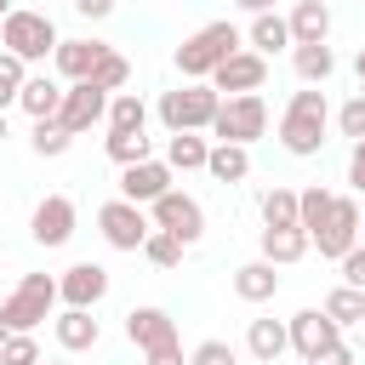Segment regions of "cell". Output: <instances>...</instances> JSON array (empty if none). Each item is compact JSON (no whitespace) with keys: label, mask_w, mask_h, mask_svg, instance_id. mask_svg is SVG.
Wrapping results in <instances>:
<instances>
[{"label":"cell","mask_w":365,"mask_h":365,"mask_svg":"<svg viewBox=\"0 0 365 365\" xmlns=\"http://www.w3.org/2000/svg\"><path fill=\"white\" fill-rule=\"evenodd\" d=\"M297 222V188H268L262 194V228H291Z\"/></svg>","instance_id":"obj_35"},{"label":"cell","mask_w":365,"mask_h":365,"mask_svg":"<svg viewBox=\"0 0 365 365\" xmlns=\"http://www.w3.org/2000/svg\"><path fill=\"white\" fill-rule=\"evenodd\" d=\"M143 365H188V359H182V342H165V348H148Z\"/></svg>","instance_id":"obj_42"},{"label":"cell","mask_w":365,"mask_h":365,"mask_svg":"<svg viewBox=\"0 0 365 365\" xmlns=\"http://www.w3.org/2000/svg\"><path fill=\"white\" fill-rule=\"evenodd\" d=\"M285 336H291V348H297L302 359H314V354H325L331 342H342V325H336L325 308H302V314L285 319Z\"/></svg>","instance_id":"obj_15"},{"label":"cell","mask_w":365,"mask_h":365,"mask_svg":"<svg viewBox=\"0 0 365 365\" xmlns=\"http://www.w3.org/2000/svg\"><path fill=\"white\" fill-rule=\"evenodd\" d=\"M148 222H154V228H165V234H171V240H182V245H200V240H205V205H200L194 194H182L177 182L148 205Z\"/></svg>","instance_id":"obj_7"},{"label":"cell","mask_w":365,"mask_h":365,"mask_svg":"<svg viewBox=\"0 0 365 365\" xmlns=\"http://www.w3.org/2000/svg\"><path fill=\"white\" fill-rule=\"evenodd\" d=\"M234 6H240V11H251V17H257V11H274V0H234Z\"/></svg>","instance_id":"obj_45"},{"label":"cell","mask_w":365,"mask_h":365,"mask_svg":"<svg viewBox=\"0 0 365 365\" xmlns=\"http://www.w3.org/2000/svg\"><path fill=\"white\" fill-rule=\"evenodd\" d=\"M336 268H342V285L365 291V240H359L354 251H342V257H336Z\"/></svg>","instance_id":"obj_40"},{"label":"cell","mask_w":365,"mask_h":365,"mask_svg":"<svg viewBox=\"0 0 365 365\" xmlns=\"http://www.w3.org/2000/svg\"><path fill=\"white\" fill-rule=\"evenodd\" d=\"M114 6H120V0H74V11H80L86 23H103V17H114Z\"/></svg>","instance_id":"obj_43"},{"label":"cell","mask_w":365,"mask_h":365,"mask_svg":"<svg viewBox=\"0 0 365 365\" xmlns=\"http://www.w3.org/2000/svg\"><path fill=\"white\" fill-rule=\"evenodd\" d=\"M103 154H108L114 165H137V160H148V154H154V137H148V131H114V125H108Z\"/></svg>","instance_id":"obj_29"},{"label":"cell","mask_w":365,"mask_h":365,"mask_svg":"<svg viewBox=\"0 0 365 365\" xmlns=\"http://www.w3.org/2000/svg\"><path fill=\"white\" fill-rule=\"evenodd\" d=\"M57 103H63V80L29 68V80H23V91H17V108H23L29 120H57Z\"/></svg>","instance_id":"obj_19"},{"label":"cell","mask_w":365,"mask_h":365,"mask_svg":"<svg viewBox=\"0 0 365 365\" xmlns=\"http://www.w3.org/2000/svg\"><path fill=\"white\" fill-rule=\"evenodd\" d=\"M6 137H11V125H6V108H0V143H6Z\"/></svg>","instance_id":"obj_47"},{"label":"cell","mask_w":365,"mask_h":365,"mask_svg":"<svg viewBox=\"0 0 365 365\" xmlns=\"http://www.w3.org/2000/svg\"><path fill=\"white\" fill-rule=\"evenodd\" d=\"M245 348H251V359H257V365H274V359L291 348L285 319H251V325H245Z\"/></svg>","instance_id":"obj_25"},{"label":"cell","mask_w":365,"mask_h":365,"mask_svg":"<svg viewBox=\"0 0 365 365\" xmlns=\"http://www.w3.org/2000/svg\"><path fill=\"white\" fill-rule=\"evenodd\" d=\"M103 125H114V131H148V103H143L137 91H108Z\"/></svg>","instance_id":"obj_28"},{"label":"cell","mask_w":365,"mask_h":365,"mask_svg":"<svg viewBox=\"0 0 365 365\" xmlns=\"http://www.w3.org/2000/svg\"><path fill=\"white\" fill-rule=\"evenodd\" d=\"M274 291H279V268L268 257H251V262L234 268V297L240 302H274Z\"/></svg>","instance_id":"obj_20"},{"label":"cell","mask_w":365,"mask_h":365,"mask_svg":"<svg viewBox=\"0 0 365 365\" xmlns=\"http://www.w3.org/2000/svg\"><path fill=\"white\" fill-rule=\"evenodd\" d=\"M108 46L103 40H86V34H74V40H57V51H51V74L68 86V80H86L91 68H97V57H103Z\"/></svg>","instance_id":"obj_18"},{"label":"cell","mask_w":365,"mask_h":365,"mask_svg":"<svg viewBox=\"0 0 365 365\" xmlns=\"http://www.w3.org/2000/svg\"><path fill=\"white\" fill-rule=\"evenodd\" d=\"M217 91H211V80H182V86H171V91H160V125L165 131H211V114H217Z\"/></svg>","instance_id":"obj_5"},{"label":"cell","mask_w":365,"mask_h":365,"mask_svg":"<svg viewBox=\"0 0 365 365\" xmlns=\"http://www.w3.org/2000/svg\"><path fill=\"white\" fill-rule=\"evenodd\" d=\"M68 143H74V137H68L57 120H34V131H29V148H34L40 160H63V154H68Z\"/></svg>","instance_id":"obj_33"},{"label":"cell","mask_w":365,"mask_h":365,"mask_svg":"<svg viewBox=\"0 0 365 365\" xmlns=\"http://www.w3.org/2000/svg\"><path fill=\"white\" fill-rule=\"evenodd\" d=\"M314 251V240L291 222V228H262V257L274 262V268H291V262H302Z\"/></svg>","instance_id":"obj_23"},{"label":"cell","mask_w":365,"mask_h":365,"mask_svg":"<svg viewBox=\"0 0 365 365\" xmlns=\"http://www.w3.org/2000/svg\"><path fill=\"white\" fill-rule=\"evenodd\" d=\"M331 200H336V194H331L325 182H308V188H297V228H302V234H314V228L325 222Z\"/></svg>","instance_id":"obj_30"},{"label":"cell","mask_w":365,"mask_h":365,"mask_svg":"<svg viewBox=\"0 0 365 365\" xmlns=\"http://www.w3.org/2000/svg\"><path fill=\"white\" fill-rule=\"evenodd\" d=\"M205 154H211V143H205L200 131H171L160 160H165L171 171H205Z\"/></svg>","instance_id":"obj_27"},{"label":"cell","mask_w":365,"mask_h":365,"mask_svg":"<svg viewBox=\"0 0 365 365\" xmlns=\"http://www.w3.org/2000/svg\"><path fill=\"white\" fill-rule=\"evenodd\" d=\"M171 182H177V171H171L160 154H148V160H137V165H120V200H131V205H154Z\"/></svg>","instance_id":"obj_13"},{"label":"cell","mask_w":365,"mask_h":365,"mask_svg":"<svg viewBox=\"0 0 365 365\" xmlns=\"http://www.w3.org/2000/svg\"><path fill=\"white\" fill-rule=\"evenodd\" d=\"M336 131H342L348 143H359V137H365V91H354V97L336 108Z\"/></svg>","instance_id":"obj_38"},{"label":"cell","mask_w":365,"mask_h":365,"mask_svg":"<svg viewBox=\"0 0 365 365\" xmlns=\"http://www.w3.org/2000/svg\"><path fill=\"white\" fill-rule=\"evenodd\" d=\"M86 80H91V86H103V91H125V80H131V63H125V57H120V51L108 46V51L97 57V68L86 74Z\"/></svg>","instance_id":"obj_34"},{"label":"cell","mask_w":365,"mask_h":365,"mask_svg":"<svg viewBox=\"0 0 365 365\" xmlns=\"http://www.w3.org/2000/svg\"><path fill=\"white\" fill-rule=\"evenodd\" d=\"M245 40H251V51H262V57L291 51V23H285L279 11H257V17H251V29H245Z\"/></svg>","instance_id":"obj_26"},{"label":"cell","mask_w":365,"mask_h":365,"mask_svg":"<svg viewBox=\"0 0 365 365\" xmlns=\"http://www.w3.org/2000/svg\"><path fill=\"white\" fill-rule=\"evenodd\" d=\"M6 11H11V0H0V17H6Z\"/></svg>","instance_id":"obj_49"},{"label":"cell","mask_w":365,"mask_h":365,"mask_svg":"<svg viewBox=\"0 0 365 365\" xmlns=\"http://www.w3.org/2000/svg\"><path fill=\"white\" fill-rule=\"evenodd\" d=\"M268 131V103H262V91H240V97H222L217 103V114H211V137L217 143H257Z\"/></svg>","instance_id":"obj_6"},{"label":"cell","mask_w":365,"mask_h":365,"mask_svg":"<svg viewBox=\"0 0 365 365\" xmlns=\"http://www.w3.org/2000/svg\"><path fill=\"white\" fill-rule=\"evenodd\" d=\"M103 114H108V91H103V86H91V80H68V86H63L57 125H63L68 137H80V131L103 125Z\"/></svg>","instance_id":"obj_10"},{"label":"cell","mask_w":365,"mask_h":365,"mask_svg":"<svg viewBox=\"0 0 365 365\" xmlns=\"http://www.w3.org/2000/svg\"><path fill=\"white\" fill-rule=\"evenodd\" d=\"M359 240H365V205H359Z\"/></svg>","instance_id":"obj_48"},{"label":"cell","mask_w":365,"mask_h":365,"mask_svg":"<svg viewBox=\"0 0 365 365\" xmlns=\"http://www.w3.org/2000/svg\"><path fill=\"white\" fill-rule=\"evenodd\" d=\"M0 365H40V342H34V331H6V342H0Z\"/></svg>","instance_id":"obj_36"},{"label":"cell","mask_w":365,"mask_h":365,"mask_svg":"<svg viewBox=\"0 0 365 365\" xmlns=\"http://www.w3.org/2000/svg\"><path fill=\"white\" fill-rule=\"evenodd\" d=\"M205 177H211V182H245V177H251V148H245V143H211Z\"/></svg>","instance_id":"obj_22"},{"label":"cell","mask_w":365,"mask_h":365,"mask_svg":"<svg viewBox=\"0 0 365 365\" xmlns=\"http://www.w3.org/2000/svg\"><path fill=\"white\" fill-rule=\"evenodd\" d=\"M188 365H240V354H234V342H222V336H205V342H194Z\"/></svg>","instance_id":"obj_39"},{"label":"cell","mask_w":365,"mask_h":365,"mask_svg":"<svg viewBox=\"0 0 365 365\" xmlns=\"http://www.w3.org/2000/svg\"><path fill=\"white\" fill-rule=\"evenodd\" d=\"M148 205H131V200H103L97 205V234H103V245L108 251H143V240H148Z\"/></svg>","instance_id":"obj_8"},{"label":"cell","mask_w":365,"mask_h":365,"mask_svg":"<svg viewBox=\"0 0 365 365\" xmlns=\"http://www.w3.org/2000/svg\"><path fill=\"white\" fill-rule=\"evenodd\" d=\"M0 342H6V325H0Z\"/></svg>","instance_id":"obj_50"},{"label":"cell","mask_w":365,"mask_h":365,"mask_svg":"<svg viewBox=\"0 0 365 365\" xmlns=\"http://www.w3.org/2000/svg\"><path fill=\"white\" fill-rule=\"evenodd\" d=\"M348 188H354V194H365V137L348 148Z\"/></svg>","instance_id":"obj_41"},{"label":"cell","mask_w":365,"mask_h":365,"mask_svg":"<svg viewBox=\"0 0 365 365\" xmlns=\"http://www.w3.org/2000/svg\"><path fill=\"white\" fill-rule=\"evenodd\" d=\"M57 23L46 17V11H34V6H11L6 17H0V51H11V57H23L29 68L34 63H46L51 51H57Z\"/></svg>","instance_id":"obj_2"},{"label":"cell","mask_w":365,"mask_h":365,"mask_svg":"<svg viewBox=\"0 0 365 365\" xmlns=\"http://www.w3.org/2000/svg\"><path fill=\"white\" fill-rule=\"evenodd\" d=\"M291 68H297L302 86H325V80L336 74V51H331L325 40H314V46H291Z\"/></svg>","instance_id":"obj_24"},{"label":"cell","mask_w":365,"mask_h":365,"mask_svg":"<svg viewBox=\"0 0 365 365\" xmlns=\"http://www.w3.org/2000/svg\"><path fill=\"white\" fill-rule=\"evenodd\" d=\"M291 23V46H314V40H331V6L325 0H297L285 11Z\"/></svg>","instance_id":"obj_21"},{"label":"cell","mask_w":365,"mask_h":365,"mask_svg":"<svg viewBox=\"0 0 365 365\" xmlns=\"http://www.w3.org/2000/svg\"><path fill=\"white\" fill-rule=\"evenodd\" d=\"M240 46H245V34H240L228 17H217V23L194 29V34L177 46V74H182V80H211V68H217L228 51H240Z\"/></svg>","instance_id":"obj_3"},{"label":"cell","mask_w":365,"mask_h":365,"mask_svg":"<svg viewBox=\"0 0 365 365\" xmlns=\"http://www.w3.org/2000/svg\"><path fill=\"white\" fill-rule=\"evenodd\" d=\"M319 308H325L336 325H365V291H354V285H336Z\"/></svg>","instance_id":"obj_32"},{"label":"cell","mask_w":365,"mask_h":365,"mask_svg":"<svg viewBox=\"0 0 365 365\" xmlns=\"http://www.w3.org/2000/svg\"><path fill=\"white\" fill-rule=\"evenodd\" d=\"M23 80H29V63H23V57H11V51H0V108H11V103H17Z\"/></svg>","instance_id":"obj_37"},{"label":"cell","mask_w":365,"mask_h":365,"mask_svg":"<svg viewBox=\"0 0 365 365\" xmlns=\"http://www.w3.org/2000/svg\"><path fill=\"white\" fill-rule=\"evenodd\" d=\"M74 222H80L74 200H68V194H46V200L34 205V217H29V234H34V245L57 251V245H68V240H74Z\"/></svg>","instance_id":"obj_12"},{"label":"cell","mask_w":365,"mask_h":365,"mask_svg":"<svg viewBox=\"0 0 365 365\" xmlns=\"http://www.w3.org/2000/svg\"><path fill=\"white\" fill-rule=\"evenodd\" d=\"M182 251H188L182 240H171L165 228H148V240H143V251H137V257H148L154 268H165V274H171V268H182Z\"/></svg>","instance_id":"obj_31"},{"label":"cell","mask_w":365,"mask_h":365,"mask_svg":"<svg viewBox=\"0 0 365 365\" xmlns=\"http://www.w3.org/2000/svg\"><path fill=\"white\" fill-rule=\"evenodd\" d=\"M308 240H314V251H319L325 262H336L342 251H354V245H359V200H354V194H336L331 211H325V222H319Z\"/></svg>","instance_id":"obj_9"},{"label":"cell","mask_w":365,"mask_h":365,"mask_svg":"<svg viewBox=\"0 0 365 365\" xmlns=\"http://www.w3.org/2000/svg\"><path fill=\"white\" fill-rule=\"evenodd\" d=\"M308 365H359V359H354V348H348V342H331V348H325V354H314Z\"/></svg>","instance_id":"obj_44"},{"label":"cell","mask_w":365,"mask_h":365,"mask_svg":"<svg viewBox=\"0 0 365 365\" xmlns=\"http://www.w3.org/2000/svg\"><path fill=\"white\" fill-rule=\"evenodd\" d=\"M325 125H331L325 91H319V86H302V91H291V103H285V114H279V148H285L291 160H314V154L325 148Z\"/></svg>","instance_id":"obj_1"},{"label":"cell","mask_w":365,"mask_h":365,"mask_svg":"<svg viewBox=\"0 0 365 365\" xmlns=\"http://www.w3.org/2000/svg\"><path fill=\"white\" fill-rule=\"evenodd\" d=\"M51 336H57L63 354H86V348L103 342V325H97L91 308H57V314H51Z\"/></svg>","instance_id":"obj_17"},{"label":"cell","mask_w":365,"mask_h":365,"mask_svg":"<svg viewBox=\"0 0 365 365\" xmlns=\"http://www.w3.org/2000/svg\"><path fill=\"white\" fill-rule=\"evenodd\" d=\"M262 80H268V57L262 51H251V46H240V51H228L217 68H211V91L217 97H240V91H262Z\"/></svg>","instance_id":"obj_11"},{"label":"cell","mask_w":365,"mask_h":365,"mask_svg":"<svg viewBox=\"0 0 365 365\" xmlns=\"http://www.w3.org/2000/svg\"><path fill=\"white\" fill-rule=\"evenodd\" d=\"M125 342H131L137 354H148V348H165V342H177V319H171L165 308L143 302V308H131V314H125Z\"/></svg>","instance_id":"obj_16"},{"label":"cell","mask_w":365,"mask_h":365,"mask_svg":"<svg viewBox=\"0 0 365 365\" xmlns=\"http://www.w3.org/2000/svg\"><path fill=\"white\" fill-rule=\"evenodd\" d=\"M108 297V268L103 262H68L57 274V302L63 308H97Z\"/></svg>","instance_id":"obj_14"},{"label":"cell","mask_w":365,"mask_h":365,"mask_svg":"<svg viewBox=\"0 0 365 365\" xmlns=\"http://www.w3.org/2000/svg\"><path fill=\"white\" fill-rule=\"evenodd\" d=\"M57 314V274H23L0 297V325L6 331H34L40 319Z\"/></svg>","instance_id":"obj_4"},{"label":"cell","mask_w":365,"mask_h":365,"mask_svg":"<svg viewBox=\"0 0 365 365\" xmlns=\"http://www.w3.org/2000/svg\"><path fill=\"white\" fill-rule=\"evenodd\" d=\"M354 74H359V80H365V46H359V57H354Z\"/></svg>","instance_id":"obj_46"}]
</instances>
